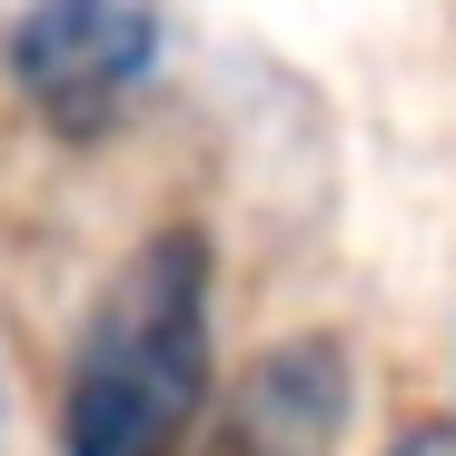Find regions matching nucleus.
Wrapping results in <instances>:
<instances>
[{
  "mask_svg": "<svg viewBox=\"0 0 456 456\" xmlns=\"http://www.w3.org/2000/svg\"><path fill=\"white\" fill-rule=\"evenodd\" d=\"M0 69L50 139H110L159 80V0H20Z\"/></svg>",
  "mask_w": 456,
  "mask_h": 456,
  "instance_id": "obj_2",
  "label": "nucleus"
},
{
  "mask_svg": "<svg viewBox=\"0 0 456 456\" xmlns=\"http://www.w3.org/2000/svg\"><path fill=\"white\" fill-rule=\"evenodd\" d=\"M347 407H357V367L328 328H297L278 347L248 357L228 417L189 446V456H338L347 436Z\"/></svg>",
  "mask_w": 456,
  "mask_h": 456,
  "instance_id": "obj_3",
  "label": "nucleus"
},
{
  "mask_svg": "<svg viewBox=\"0 0 456 456\" xmlns=\"http://www.w3.org/2000/svg\"><path fill=\"white\" fill-rule=\"evenodd\" d=\"M387 456H456V417H436V427H407Z\"/></svg>",
  "mask_w": 456,
  "mask_h": 456,
  "instance_id": "obj_4",
  "label": "nucleus"
},
{
  "mask_svg": "<svg viewBox=\"0 0 456 456\" xmlns=\"http://www.w3.org/2000/svg\"><path fill=\"white\" fill-rule=\"evenodd\" d=\"M218 407V248L169 218L80 308L60 367V456H189Z\"/></svg>",
  "mask_w": 456,
  "mask_h": 456,
  "instance_id": "obj_1",
  "label": "nucleus"
}]
</instances>
